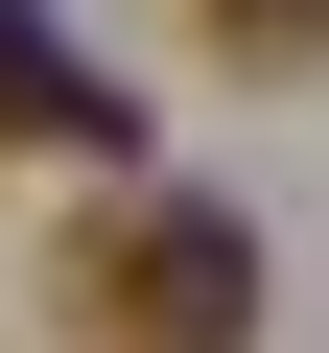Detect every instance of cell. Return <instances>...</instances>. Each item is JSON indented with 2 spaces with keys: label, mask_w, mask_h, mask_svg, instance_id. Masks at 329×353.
<instances>
[{
  "label": "cell",
  "mask_w": 329,
  "mask_h": 353,
  "mask_svg": "<svg viewBox=\"0 0 329 353\" xmlns=\"http://www.w3.org/2000/svg\"><path fill=\"white\" fill-rule=\"evenodd\" d=\"M189 24H212V71H306V48H329V0H189Z\"/></svg>",
  "instance_id": "obj_3"
},
{
  "label": "cell",
  "mask_w": 329,
  "mask_h": 353,
  "mask_svg": "<svg viewBox=\"0 0 329 353\" xmlns=\"http://www.w3.org/2000/svg\"><path fill=\"white\" fill-rule=\"evenodd\" d=\"M71 306H94V353H259V236H235L212 189H141V212L71 259Z\"/></svg>",
  "instance_id": "obj_1"
},
{
  "label": "cell",
  "mask_w": 329,
  "mask_h": 353,
  "mask_svg": "<svg viewBox=\"0 0 329 353\" xmlns=\"http://www.w3.org/2000/svg\"><path fill=\"white\" fill-rule=\"evenodd\" d=\"M0 141H47V165H141V94L47 24V0H0Z\"/></svg>",
  "instance_id": "obj_2"
}]
</instances>
